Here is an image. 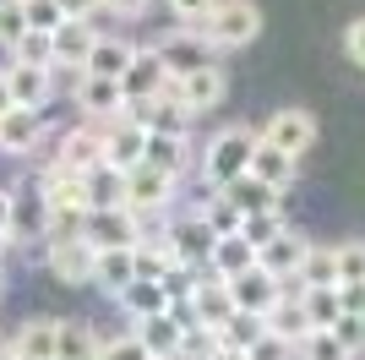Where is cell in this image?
<instances>
[{
    "mask_svg": "<svg viewBox=\"0 0 365 360\" xmlns=\"http://www.w3.org/2000/svg\"><path fill=\"white\" fill-rule=\"evenodd\" d=\"M44 262L61 284H93V262H98V246L88 235H66L44 246Z\"/></svg>",
    "mask_w": 365,
    "mask_h": 360,
    "instance_id": "7",
    "label": "cell"
},
{
    "mask_svg": "<svg viewBox=\"0 0 365 360\" xmlns=\"http://www.w3.org/2000/svg\"><path fill=\"white\" fill-rule=\"evenodd\" d=\"M305 251H311V240H305V235H294V229H284V235H273V240H267V246L257 251V262H262L267 273H278L284 284H289L294 273H300Z\"/></svg>",
    "mask_w": 365,
    "mask_h": 360,
    "instance_id": "21",
    "label": "cell"
},
{
    "mask_svg": "<svg viewBox=\"0 0 365 360\" xmlns=\"http://www.w3.org/2000/svg\"><path fill=\"white\" fill-rule=\"evenodd\" d=\"M93 44H98V28H93L88 16H66L61 28H55V66H71V71H82L93 55Z\"/></svg>",
    "mask_w": 365,
    "mask_h": 360,
    "instance_id": "17",
    "label": "cell"
},
{
    "mask_svg": "<svg viewBox=\"0 0 365 360\" xmlns=\"http://www.w3.org/2000/svg\"><path fill=\"white\" fill-rule=\"evenodd\" d=\"M76 104H82V115L98 120V126H109V120H125V88L120 76H98V71H82L76 76Z\"/></svg>",
    "mask_w": 365,
    "mask_h": 360,
    "instance_id": "4",
    "label": "cell"
},
{
    "mask_svg": "<svg viewBox=\"0 0 365 360\" xmlns=\"http://www.w3.org/2000/svg\"><path fill=\"white\" fill-rule=\"evenodd\" d=\"M98 349H104L98 328H88V322H61V333H55V360H98Z\"/></svg>",
    "mask_w": 365,
    "mask_h": 360,
    "instance_id": "29",
    "label": "cell"
},
{
    "mask_svg": "<svg viewBox=\"0 0 365 360\" xmlns=\"http://www.w3.org/2000/svg\"><path fill=\"white\" fill-rule=\"evenodd\" d=\"M229 295H235V311L267 316L278 300H284V279H278V273H267L262 262H251L245 273H235V279H229Z\"/></svg>",
    "mask_w": 365,
    "mask_h": 360,
    "instance_id": "5",
    "label": "cell"
},
{
    "mask_svg": "<svg viewBox=\"0 0 365 360\" xmlns=\"http://www.w3.org/2000/svg\"><path fill=\"white\" fill-rule=\"evenodd\" d=\"M180 333H185V322H180L175 311L137 316V339L148 344V355H153V360H175V355H180Z\"/></svg>",
    "mask_w": 365,
    "mask_h": 360,
    "instance_id": "19",
    "label": "cell"
},
{
    "mask_svg": "<svg viewBox=\"0 0 365 360\" xmlns=\"http://www.w3.org/2000/svg\"><path fill=\"white\" fill-rule=\"evenodd\" d=\"M257 262V246L235 229V235H218V246H213V256H207V268L218 273V279H235V273H245Z\"/></svg>",
    "mask_w": 365,
    "mask_h": 360,
    "instance_id": "28",
    "label": "cell"
},
{
    "mask_svg": "<svg viewBox=\"0 0 365 360\" xmlns=\"http://www.w3.org/2000/svg\"><path fill=\"white\" fill-rule=\"evenodd\" d=\"M257 33H262V11L251 0H218L213 16L202 22V39L213 49H245Z\"/></svg>",
    "mask_w": 365,
    "mask_h": 360,
    "instance_id": "2",
    "label": "cell"
},
{
    "mask_svg": "<svg viewBox=\"0 0 365 360\" xmlns=\"http://www.w3.org/2000/svg\"><path fill=\"white\" fill-rule=\"evenodd\" d=\"M142 164H158L169 175L180 180L185 164H191V153H185V136H164V131H148V148H142Z\"/></svg>",
    "mask_w": 365,
    "mask_h": 360,
    "instance_id": "31",
    "label": "cell"
},
{
    "mask_svg": "<svg viewBox=\"0 0 365 360\" xmlns=\"http://www.w3.org/2000/svg\"><path fill=\"white\" fill-rule=\"evenodd\" d=\"M333 333H338V344L349 349V355H360L365 349V311H338Z\"/></svg>",
    "mask_w": 365,
    "mask_h": 360,
    "instance_id": "47",
    "label": "cell"
},
{
    "mask_svg": "<svg viewBox=\"0 0 365 360\" xmlns=\"http://www.w3.org/2000/svg\"><path fill=\"white\" fill-rule=\"evenodd\" d=\"M0 251H6V235H0Z\"/></svg>",
    "mask_w": 365,
    "mask_h": 360,
    "instance_id": "59",
    "label": "cell"
},
{
    "mask_svg": "<svg viewBox=\"0 0 365 360\" xmlns=\"http://www.w3.org/2000/svg\"><path fill=\"white\" fill-rule=\"evenodd\" d=\"M169 251H175V262H180V268H207V256H213V246H218V229L207 224V219H202V213H191V219H175V224H169Z\"/></svg>",
    "mask_w": 365,
    "mask_h": 360,
    "instance_id": "6",
    "label": "cell"
},
{
    "mask_svg": "<svg viewBox=\"0 0 365 360\" xmlns=\"http://www.w3.org/2000/svg\"><path fill=\"white\" fill-rule=\"evenodd\" d=\"M229 316H235V295H229V279H197V289H191V322H202V328H224Z\"/></svg>",
    "mask_w": 365,
    "mask_h": 360,
    "instance_id": "16",
    "label": "cell"
},
{
    "mask_svg": "<svg viewBox=\"0 0 365 360\" xmlns=\"http://www.w3.org/2000/svg\"><path fill=\"white\" fill-rule=\"evenodd\" d=\"M0 235L11 240V191L6 186H0Z\"/></svg>",
    "mask_w": 365,
    "mask_h": 360,
    "instance_id": "55",
    "label": "cell"
},
{
    "mask_svg": "<svg viewBox=\"0 0 365 360\" xmlns=\"http://www.w3.org/2000/svg\"><path fill=\"white\" fill-rule=\"evenodd\" d=\"M169 6H175V16H180L185 28H202V22L213 16V6H218V0H169Z\"/></svg>",
    "mask_w": 365,
    "mask_h": 360,
    "instance_id": "50",
    "label": "cell"
},
{
    "mask_svg": "<svg viewBox=\"0 0 365 360\" xmlns=\"http://www.w3.org/2000/svg\"><path fill=\"white\" fill-rule=\"evenodd\" d=\"M344 49H349L354 66H365V16H360V22H349V33H344Z\"/></svg>",
    "mask_w": 365,
    "mask_h": 360,
    "instance_id": "51",
    "label": "cell"
},
{
    "mask_svg": "<svg viewBox=\"0 0 365 360\" xmlns=\"http://www.w3.org/2000/svg\"><path fill=\"white\" fill-rule=\"evenodd\" d=\"M240 235H245V240H251V246H257V251H262V246H267V240H273V235H284V219H278V208L245 213V219H240Z\"/></svg>",
    "mask_w": 365,
    "mask_h": 360,
    "instance_id": "40",
    "label": "cell"
},
{
    "mask_svg": "<svg viewBox=\"0 0 365 360\" xmlns=\"http://www.w3.org/2000/svg\"><path fill=\"white\" fill-rule=\"evenodd\" d=\"M294 279H300V289H327V284H338V256H333V246H311Z\"/></svg>",
    "mask_w": 365,
    "mask_h": 360,
    "instance_id": "35",
    "label": "cell"
},
{
    "mask_svg": "<svg viewBox=\"0 0 365 360\" xmlns=\"http://www.w3.org/2000/svg\"><path fill=\"white\" fill-rule=\"evenodd\" d=\"M104 6H109L115 16H125V22H131V16H142V11H148L153 0H104Z\"/></svg>",
    "mask_w": 365,
    "mask_h": 360,
    "instance_id": "53",
    "label": "cell"
},
{
    "mask_svg": "<svg viewBox=\"0 0 365 360\" xmlns=\"http://www.w3.org/2000/svg\"><path fill=\"white\" fill-rule=\"evenodd\" d=\"M11 109V88H6V71H0V115Z\"/></svg>",
    "mask_w": 365,
    "mask_h": 360,
    "instance_id": "57",
    "label": "cell"
},
{
    "mask_svg": "<svg viewBox=\"0 0 365 360\" xmlns=\"http://www.w3.org/2000/svg\"><path fill=\"white\" fill-rule=\"evenodd\" d=\"M213 349H218V333H213V328L185 322V333H180V355H175V360H213Z\"/></svg>",
    "mask_w": 365,
    "mask_h": 360,
    "instance_id": "41",
    "label": "cell"
},
{
    "mask_svg": "<svg viewBox=\"0 0 365 360\" xmlns=\"http://www.w3.org/2000/svg\"><path fill=\"white\" fill-rule=\"evenodd\" d=\"M137 120L148 126V131H164V136H185V126H191V109L175 99V93H158V99H148V104L137 109Z\"/></svg>",
    "mask_w": 365,
    "mask_h": 360,
    "instance_id": "24",
    "label": "cell"
},
{
    "mask_svg": "<svg viewBox=\"0 0 365 360\" xmlns=\"http://www.w3.org/2000/svg\"><path fill=\"white\" fill-rule=\"evenodd\" d=\"M131 279H137V256H131V246H109V251H98V262H93V284L104 289V295H120Z\"/></svg>",
    "mask_w": 365,
    "mask_h": 360,
    "instance_id": "23",
    "label": "cell"
},
{
    "mask_svg": "<svg viewBox=\"0 0 365 360\" xmlns=\"http://www.w3.org/2000/svg\"><path fill=\"white\" fill-rule=\"evenodd\" d=\"M257 333H262V316H251V311H235V316L224 322V328H218V344H224V349H245L251 339H257Z\"/></svg>",
    "mask_w": 365,
    "mask_h": 360,
    "instance_id": "42",
    "label": "cell"
},
{
    "mask_svg": "<svg viewBox=\"0 0 365 360\" xmlns=\"http://www.w3.org/2000/svg\"><path fill=\"white\" fill-rule=\"evenodd\" d=\"M333 256H338V284L365 279V240H344V246H333Z\"/></svg>",
    "mask_w": 365,
    "mask_h": 360,
    "instance_id": "43",
    "label": "cell"
},
{
    "mask_svg": "<svg viewBox=\"0 0 365 360\" xmlns=\"http://www.w3.org/2000/svg\"><path fill=\"white\" fill-rule=\"evenodd\" d=\"M202 219H207V224H213L218 235H235V229H240V219H245V213L235 208V202H229L224 191H218V202H213V208H207V213H202Z\"/></svg>",
    "mask_w": 365,
    "mask_h": 360,
    "instance_id": "49",
    "label": "cell"
},
{
    "mask_svg": "<svg viewBox=\"0 0 365 360\" xmlns=\"http://www.w3.org/2000/svg\"><path fill=\"white\" fill-rule=\"evenodd\" d=\"M251 153H257V131H245V126H224V131L207 142V159H202L207 186L224 191L229 180H240L245 169H251Z\"/></svg>",
    "mask_w": 365,
    "mask_h": 360,
    "instance_id": "1",
    "label": "cell"
},
{
    "mask_svg": "<svg viewBox=\"0 0 365 360\" xmlns=\"http://www.w3.org/2000/svg\"><path fill=\"white\" fill-rule=\"evenodd\" d=\"M224 196H229L240 213H262V208H278V196H284V191H278V186H267V180H257L251 169H245L240 180H229V186H224Z\"/></svg>",
    "mask_w": 365,
    "mask_h": 360,
    "instance_id": "30",
    "label": "cell"
},
{
    "mask_svg": "<svg viewBox=\"0 0 365 360\" xmlns=\"http://www.w3.org/2000/svg\"><path fill=\"white\" fill-rule=\"evenodd\" d=\"M82 235L98 246V251H109V246H137L142 240V213H131L120 202V208H93L88 224H82Z\"/></svg>",
    "mask_w": 365,
    "mask_h": 360,
    "instance_id": "9",
    "label": "cell"
},
{
    "mask_svg": "<svg viewBox=\"0 0 365 360\" xmlns=\"http://www.w3.org/2000/svg\"><path fill=\"white\" fill-rule=\"evenodd\" d=\"M22 33H28V11H22V0H0V44L16 49Z\"/></svg>",
    "mask_w": 365,
    "mask_h": 360,
    "instance_id": "45",
    "label": "cell"
},
{
    "mask_svg": "<svg viewBox=\"0 0 365 360\" xmlns=\"http://www.w3.org/2000/svg\"><path fill=\"white\" fill-rule=\"evenodd\" d=\"M88 202L93 208H120L125 202V169H115V164L88 169Z\"/></svg>",
    "mask_w": 365,
    "mask_h": 360,
    "instance_id": "34",
    "label": "cell"
},
{
    "mask_svg": "<svg viewBox=\"0 0 365 360\" xmlns=\"http://www.w3.org/2000/svg\"><path fill=\"white\" fill-rule=\"evenodd\" d=\"M131 316H153V311H169V289L158 284V279H131V284L115 295Z\"/></svg>",
    "mask_w": 365,
    "mask_h": 360,
    "instance_id": "33",
    "label": "cell"
},
{
    "mask_svg": "<svg viewBox=\"0 0 365 360\" xmlns=\"http://www.w3.org/2000/svg\"><path fill=\"white\" fill-rule=\"evenodd\" d=\"M262 142H273V148L300 159V153L317 142V115H311V109H278V115L262 126Z\"/></svg>",
    "mask_w": 365,
    "mask_h": 360,
    "instance_id": "11",
    "label": "cell"
},
{
    "mask_svg": "<svg viewBox=\"0 0 365 360\" xmlns=\"http://www.w3.org/2000/svg\"><path fill=\"white\" fill-rule=\"evenodd\" d=\"M16 235H49V202H44V186L28 191V186H16L11 191V240Z\"/></svg>",
    "mask_w": 365,
    "mask_h": 360,
    "instance_id": "22",
    "label": "cell"
},
{
    "mask_svg": "<svg viewBox=\"0 0 365 360\" xmlns=\"http://www.w3.org/2000/svg\"><path fill=\"white\" fill-rule=\"evenodd\" d=\"M164 93H175L191 115H207V109H218L224 104V93H229V76L218 71L213 60L207 66H197V71H185V76H169V88Z\"/></svg>",
    "mask_w": 365,
    "mask_h": 360,
    "instance_id": "3",
    "label": "cell"
},
{
    "mask_svg": "<svg viewBox=\"0 0 365 360\" xmlns=\"http://www.w3.org/2000/svg\"><path fill=\"white\" fill-rule=\"evenodd\" d=\"M338 300H344V311H365V279L360 284H338Z\"/></svg>",
    "mask_w": 365,
    "mask_h": 360,
    "instance_id": "52",
    "label": "cell"
},
{
    "mask_svg": "<svg viewBox=\"0 0 365 360\" xmlns=\"http://www.w3.org/2000/svg\"><path fill=\"white\" fill-rule=\"evenodd\" d=\"M158 55H164L169 76H185V71H197V66H207V60H213V44L202 39V28H185V33H175V39H164V44H158Z\"/></svg>",
    "mask_w": 365,
    "mask_h": 360,
    "instance_id": "18",
    "label": "cell"
},
{
    "mask_svg": "<svg viewBox=\"0 0 365 360\" xmlns=\"http://www.w3.org/2000/svg\"><path fill=\"white\" fill-rule=\"evenodd\" d=\"M61 169H71V175H88V169L104 164V126L93 120V126H76V131L61 136V159H55Z\"/></svg>",
    "mask_w": 365,
    "mask_h": 360,
    "instance_id": "14",
    "label": "cell"
},
{
    "mask_svg": "<svg viewBox=\"0 0 365 360\" xmlns=\"http://www.w3.org/2000/svg\"><path fill=\"white\" fill-rule=\"evenodd\" d=\"M131 256H137V279H158V284H164L169 273L180 268V262H175V251H169V240H164V246L137 240V246H131Z\"/></svg>",
    "mask_w": 365,
    "mask_h": 360,
    "instance_id": "36",
    "label": "cell"
},
{
    "mask_svg": "<svg viewBox=\"0 0 365 360\" xmlns=\"http://www.w3.org/2000/svg\"><path fill=\"white\" fill-rule=\"evenodd\" d=\"M44 202H49V213H76V219H88V213H93V202H88V175H71V169L49 164V175H44Z\"/></svg>",
    "mask_w": 365,
    "mask_h": 360,
    "instance_id": "15",
    "label": "cell"
},
{
    "mask_svg": "<svg viewBox=\"0 0 365 360\" xmlns=\"http://www.w3.org/2000/svg\"><path fill=\"white\" fill-rule=\"evenodd\" d=\"M98 360H153V355H148V344H142L137 333H125V339H104Z\"/></svg>",
    "mask_w": 365,
    "mask_h": 360,
    "instance_id": "48",
    "label": "cell"
},
{
    "mask_svg": "<svg viewBox=\"0 0 365 360\" xmlns=\"http://www.w3.org/2000/svg\"><path fill=\"white\" fill-rule=\"evenodd\" d=\"M142 148H148V126H142L137 115L109 120V126H104V164L137 169V164H142Z\"/></svg>",
    "mask_w": 365,
    "mask_h": 360,
    "instance_id": "12",
    "label": "cell"
},
{
    "mask_svg": "<svg viewBox=\"0 0 365 360\" xmlns=\"http://www.w3.org/2000/svg\"><path fill=\"white\" fill-rule=\"evenodd\" d=\"M169 196H175V175L158 164H137L125 169V208L131 213H164Z\"/></svg>",
    "mask_w": 365,
    "mask_h": 360,
    "instance_id": "8",
    "label": "cell"
},
{
    "mask_svg": "<svg viewBox=\"0 0 365 360\" xmlns=\"http://www.w3.org/2000/svg\"><path fill=\"white\" fill-rule=\"evenodd\" d=\"M16 60H28V66H55V33H38V28H28L22 39H16V49H11Z\"/></svg>",
    "mask_w": 365,
    "mask_h": 360,
    "instance_id": "39",
    "label": "cell"
},
{
    "mask_svg": "<svg viewBox=\"0 0 365 360\" xmlns=\"http://www.w3.org/2000/svg\"><path fill=\"white\" fill-rule=\"evenodd\" d=\"M98 6H104V0H61V11H66V16H93Z\"/></svg>",
    "mask_w": 365,
    "mask_h": 360,
    "instance_id": "54",
    "label": "cell"
},
{
    "mask_svg": "<svg viewBox=\"0 0 365 360\" xmlns=\"http://www.w3.org/2000/svg\"><path fill=\"white\" fill-rule=\"evenodd\" d=\"M338 311H344L338 284H327V289H305V316H311V328H333Z\"/></svg>",
    "mask_w": 365,
    "mask_h": 360,
    "instance_id": "38",
    "label": "cell"
},
{
    "mask_svg": "<svg viewBox=\"0 0 365 360\" xmlns=\"http://www.w3.org/2000/svg\"><path fill=\"white\" fill-rule=\"evenodd\" d=\"M55 333H61L55 316H33V322H22L16 339H11L16 360H55Z\"/></svg>",
    "mask_w": 365,
    "mask_h": 360,
    "instance_id": "25",
    "label": "cell"
},
{
    "mask_svg": "<svg viewBox=\"0 0 365 360\" xmlns=\"http://www.w3.org/2000/svg\"><path fill=\"white\" fill-rule=\"evenodd\" d=\"M6 88H11V104L44 109L49 93H55V66H28V60H16V66H6Z\"/></svg>",
    "mask_w": 365,
    "mask_h": 360,
    "instance_id": "13",
    "label": "cell"
},
{
    "mask_svg": "<svg viewBox=\"0 0 365 360\" xmlns=\"http://www.w3.org/2000/svg\"><path fill=\"white\" fill-rule=\"evenodd\" d=\"M0 360H16V349H11V339H0Z\"/></svg>",
    "mask_w": 365,
    "mask_h": 360,
    "instance_id": "58",
    "label": "cell"
},
{
    "mask_svg": "<svg viewBox=\"0 0 365 360\" xmlns=\"http://www.w3.org/2000/svg\"><path fill=\"white\" fill-rule=\"evenodd\" d=\"M120 88H125V104H131V109H142L148 99H158V93L169 88L164 55H158V49H137L131 66H125V76H120Z\"/></svg>",
    "mask_w": 365,
    "mask_h": 360,
    "instance_id": "10",
    "label": "cell"
},
{
    "mask_svg": "<svg viewBox=\"0 0 365 360\" xmlns=\"http://www.w3.org/2000/svg\"><path fill=\"white\" fill-rule=\"evenodd\" d=\"M0 289H6V279H0Z\"/></svg>",
    "mask_w": 365,
    "mask_h": 360,
    "instance_id": "60",
    "label": "cell"
},
{
    "mask_svg": "<svg viewBox=\"0 0 365 360\" xmlns=\"http://www.w3.org/2000/svg\"><path fill=\"white\" fill-rule=\"evenodd\" d=\"M38 136H44V115H38V109L11 104L0 115V153H33Z\"/></svg>",
    "mask_w": 365,
    "mask_h": 360,
    "instance_id": "20",
    "label": "cell"
},
{
    "mask_svg": "<svg viewBox=\"0 0 365 360\" xmlns=\"http://www.w3.org/2000/svg\"><path fill=\"white\" fill-rule=\"evenodd\" d=\"M131 55H137V44H131V39H104V33H98V44H93V55H88V66H82V71H98V76H125Z\"/></svg>",
    "mask_w": 365,
    "mask_h": 360,
    "instance_id": "32",
    "label": "cell"
},
{
    "mask_svg": "<svg viewBox=\"0 0 365 360\" xmlns=\"http://www.w3.org/2000/svg\"><path fill=\"white\" fill-rule=\"evenodd\" d=\"M262 328H273V333H284V339H294V344H300L305 333H311V316H305V289H284V300L262 316Z\"/></svg>",
    "mask_w": 365,
    "mask_h": 360,
    "instance_id": "26",
    "label": "cell"
},
{
    "mask_svg": "<svg viewBox=\"0 0 365 360\" xmlns=\"http://www.w3.org/2000/svg\"><path fill=\"white\" fill-rule=\"evenodd\" d=\"M22 11H28V28H38V33H55L66 22L61 0H22Z\"/></svg>",
    "mask_w": 365,
    "mask_h": 360,
    "instance_id": "46",
    "label": "cell"
},
{
    "mask_svg": "<svg viewBox=\"0 0 365 360\" xmlns=\"http://www.w3.org/2000/svg\"><path fill=\"white\" fill-rule=\"evenodd\" d=\"M294 355H300V360H354L349 349L338 344V333H333V328H311L300 344H294Z\"/></svg>",
    "mask_w": 365,
    "mask_h": 360,
    "instance_id": "37",
    "label": "cell"
},
{
    "mask_svg": "<svg viewBox=\"0 0 365 360\" xmlns=\"http://www.w3.org/2000/svg\"><path fill=\"white\" fill-rule=\"evenodd\" d=\"M245 355L251 360H289L294 355V339H284V333H273V328H262L251 344H245Z\"/></svg>",
    "mask_w": 365,
    "mask_h": 360,
    "instance_id": "44",
    "label": "cell"
},
{
    "mask_svg": "<svg viewBox=\"0 0 365 360\" xmlns=\"http://www.w3.org/2000/svg\"><path fill=\"white\" fill-rule=\"evenodd\" d=\"M213 360H251V355H245V349H224V344H218V349H213Z\"/></svg>",
    "mask_w": 365,
    "mask_h": 360,
    "instance_id": "56",
    "label": "cell"
},
{
    "mask_svg": "<svg viewBox=\"0 0 365 360\" xmlns=\"http://www.w3.org/2000/svg\"><path fill=\"white\" fill-rule=\"evenodd\" d=\"M251 175L267 180V186H278V191H289V186H294V153H284V148H273V142H262V136H257Z\"/></svg>",
    "mask_w": 365,
    "mask_h": 360,
    "instance_id": "27",
    "label": "cell"
}]
</instances>
